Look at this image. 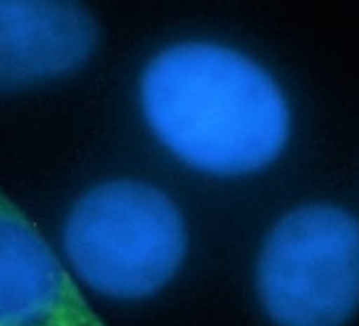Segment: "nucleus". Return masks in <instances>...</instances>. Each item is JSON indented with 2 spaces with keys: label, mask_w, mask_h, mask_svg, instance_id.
<instances>
[{
  "label": "nucleus",
  "mask_w": 359,
  "mask_h": 326,
  "mask_svg": "<svg viewBox=\"0 0 359 326\" xmlns=\"http://www.w3.org/2000/svg\"><path fill=\"white\" fill-rule=\"evenodd\" d=\"M97 43V22L83 5L0 0V93L43 87L79 72Z\"/></svg>",
  "instance_id": "5"
},
{
  "label": "nucleus",
  "mask_w": 359,
  "mask_h": 326,
  "mask_svg": "<svg viewBox=\"0 0 359 326\" xmlns=\"http://www.w3.org/2000/svg\"><path fill=\"white\" fill-rule=\"evenodd\" d=\"M0 326H106L64 256L3 189Z\"/></svg>",
  "instance_id": "4"
},
{
  "label": "nucleus",
  "mask_w": 359,
  "mask_h": 326,
  "mask_svg": "<svg viewBox=\"0 0 359 326\" xmlns=\"http://www.w3.org/2000/svg\"><path fill=\"white\" fill-rule=\"evenodd\" d=\"M140 102L152 133L210 174L266 168L290 133L277 81L245 53L216 43H177L156 53L140 77Z\"/></svg>",
  "instance_id": "1"
},
{
  "label": "nucleus",
  "mask_w": 359,
  "mask_h": 326,
  "mask_svg": "<svg viewBox=\"0 0 359 326\" xmlns=\"http://www.w3.org/2000/svg\"><path fill=\"white\" fill-rule=\"evenodd\" d=\"M187 254L177 206L140 181H106L85 191L62 227V256L91 290L135 301L158 292Z\"/></svg>",
  "instance_id": "2"
},
{
  "label": "nucleus",
  "mask_w": 359,
  "mask_h": 326,
  "mask_svg": "<svg viewBox=\"0 0 359 326\" xmlns=\"http://www.w3.org/2000/svg\"><path fill=\"white\" fill-rule=\"evenodd\" d=\"M256 290L275 326H344L359 309V219L332 204L283 214L260 248Z\"/></svg>",
  "instance_id": "3"
}]
</instances>
